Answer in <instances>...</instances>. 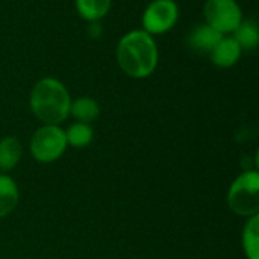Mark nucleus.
<instances>
[{"label":"nucleus","instance_id":"obj_2","mask_svg":"<svg viewBox=\"0 0 259 259\" xmlns=\"http://www.w3.org/2000/svg\"><path fill=\"white\" fill-rule=\"evenodd\" d=\"M70 103L65 85L55 77L38 80L29 96V106L42 124L59 126L70 115Z\"/></svg>","mask_w":259,"mask_h":259},{"label":"nucleus","instance_id":"obj_10","mask_svg":"<svg viewBox=\"0 0 259 259\" xmlns=\"http://www.w3.org/2000/svg\"><path fill=\"white\" fill-rule=\"evenodd\" d=\"M20 191L12 178L0 173V219L9 215L18 205Z\"/></svg>","mask_w":259,"mask_h":259},{"label":"nucleus","instance_id":"obj_4","mask_svg":"<svg viewBox=\"0 0 259 259\" xmlns=\"http://www.w3.org/2000/svg\"><path fill=\"white\" fill-rule=\"evenodd\" d=\"M65 131L56 124H44L38 127L30 138V155L41 164H50L59 159L67 149Z\"/></svg>","mask_w":259,"mask_h":259},{"label":"nucleus","instance_id":"obj_12","mask_svg":"<svg viewBox=\"0 0 259 259\" xmlns=\"http://www.w3.org/2000/svg\"><path fill=\"white\" fill-rule=\"evenodd\" d=\"M241 246L247 259H259V215L247 219L243 228Z\"/></svg>","mask_w":259,"mask_h":259},{"label":"nucleus","instance_id":"obj_13","mask_svg":"<svg viewBox=\"0 0 259 259\" xmlns=\"http://www.w3.org/2000/svg\"><path fill=\"white\" fill-rule=\"evenodd\" d=\"M111 2L112 0H76V9L83 20L93 23L108 14Z\"/></svg>","mask_w":259,"mask_h":259},{"label":"nucleus","instance_id":"obj_8","mask_svg":"<svg viewBox=\"0 0 259 259\" xmlns=\"http://www.w3.org/2000/svg\"><path fill=\"white\" fill-rule=\"evenodd\" d=\"M211 61L220 68H229L235 65L241 56V47L234 38H222L211 50Z\"/></svg>","mask_w":259,"mask_h":259},{"label":"nucleus","instance_id":"obj_3","mask_svg":"<svg viewBox=\"0 0 259 259\" xmlns=\"http://www.w3.org/2000/svg\"><path fill=\"white\" fill-rule=\"evenodd\" d=\"M228 205L240 217H255L259 212V173L246 170L231 184L228 191Z\"/></svg>","mask_w":259,"mask_h":259},{"label":"nucleus","instance_id":"obj_11","mask_svg":"<svg viewBox=\"0 0 259 259\" xmlns=\"http://www.w3.org/2000/svg\"><path fill=\"white\" fill-rule=\"evenodd\" d=\"M70 115L79 123H93L100 115L99 103L91 97H79L70 103Z\"/></svg>","mask_w":259,"mask_h":259},{"label":"nucleus","instance_id":"obj_6","mask_svg":"<svg viewBox=\"0 0 259 259\" xmlns=\"http://www.w3.org/2000/svg\"><path fill=\"white\" fill-rule=\"evenodd\" d=\"M179 18V8L175 0H153L143 12V30L149 35L168 32Z\"/></svg>","mask_w":259,"mask_h":259},{"label":"nucleus","instance_id":"obj_7","mask_svg":"<svg viewBox=\"0 0 259 259\" xmlns=\"http://www.w3.org/2000/svg\"><path fill=\"white\" fill-rule=\"evenodd\" d=\"M223 38L220 32L212 29L211 26L205 24H197L191 29L188 33V46L199 53H211V50L217 46V42Z\"/></svg>","mask_w":259,"mask_h":259},{"label":"nucleus","instance_id":"obj_14","mask_svg":"<svg viewBox=\"0 0 259 259\" xmlns=\"http://www.w3.org/2000/svg\"><path fill=\"white\" fill-rule=\"evenodd\" d=\"M234 39L238 42V46L246 50H253L259 42V30L256 23L253 20H243L240 26L234 30Z\"/></svg>","mask_w":259,"mask_h":259},{"label":"nucleus","instance_id":"obj_1","mask_svg":"<svg viewBox=\"0 0 259 259\" xmlns=\"http://www.w3.org/2000/svg\"><path fill=\"white\" fill-rule=\"evenodd\" d=\"M117 62L131 77L144 79L158 65V47L146 30H131L121 36L117 46Z\"/></svg>","mask_w":259,"mask_h":259},{"label":"nucleus","instance_id":"obj_9","mask_svg":"<svg viewBox=\"0 0 259 259\" xmlns=\"http://www.w3.org/2000/svg\"><path fill=\"white\" fill-rule=\"evenodd\" d=\"M23 156V146L15 137H5L0 140V171L8 173L14 170Z\"/></svg>","mask_w":259,"mask_h":259},{"label":"nucleus","instance_id":"obj_15","mask_svg":"<svg viewBox=\"0 0 259 259\" xmlns=\"http://www.w3.org/2000/svg\"><path fill=\"white\" fill-rule=\"evenodd\" d=\"M65 140H67V146L82 149L93 143L94 131L90 124L76 121L65 131Z\"/></svg>","mask_w":259,"mask_h":259},{"label":"nucleus","instance_id":"obj_5","mask_svg":"<svg viewBox=\"0 0 259 259\" xmlns=\"http://www.w3.org/2000/svg\"><path fill=\"white\" fill-rule=\"evenodd\" d=\"M206 24L217 32H234L243 21V12L235 0H206L203 6Z\"/></svg>","mask_w":259,"mask_h":259}]
</instances>
